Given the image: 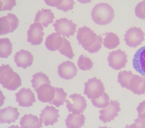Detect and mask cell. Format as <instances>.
Returning <instances> with one entry per match:
<instances>
[{"mask_svg": "<svg viewBox=\"0 0 145 128\" xmlns=\"http://www.w3.org/2000/svg\"><path fill=\"white\" fill-rule=\"evenodd\" d=\"M17 108L12 106H8L0 111V121L1 124L14 123L18 119L20 115Z\"/></svg>", "mask_w": 145, "mask_h": 128, "instance_id": "d6986e66", "label": "cell"}, {"mask_svg": "<svg viewBox=\"0 0 145 128\" xmlns=\"http://www.w3.org/2000/svg\"><path fill=\"white\" fill-rule=\"evenodd\" d=\"M15 95L16 101L18 103L20 106L29 108L36 101L34 93L29 88L26 89L24 87L16 93Z\"/></svg>", "mask_w": 145, "mask_h": 128, "instance_id": "4fadbf2b", "label": "cell"}, {"mask_svg": "<svg viewBox=\"0 0 145 128\" xmlns=\"http://www.w3.org/2000/svg\"><path fill=\"white\" fill-rule=\"evenodd\" d=\"M0 82L4 88L14 91L21 86L19 75L13 71L9 64H2L0 68Z\"/></svg>", "mask_w": 145, "mask_h": 128, "instance_id": "3957f363", "label": "cell"}, {"mask_svg": "<svg viewBox=\"0 0 145 128\" xmlns=\"http://www.w3.org/2000/svg\"><path fill=\"white\" fill-rule=\"evenodd\" d=\"M63 41V37L57 33L49 35L46 38L45 45L48 50L54 51L59 50L61 47Z\"/></svg>", "mask_w": 145, "mask_h": 128, "instance_id": "44dd1931", "label": "cell"}, {"mask_svg": "<svg viewBox=\"0 0 145 128\" xmlns=\"http://www.w3.org/2000/svg\"><path fill=\"white\" fill-rule=\"evenodd\" d=\"M109 96L105 92L102 95L98 98L91 100L93 105L99 108H104L106 107L109 103Z\"/></svg>", "mask_w": 145, "mask_h": 128, "instance_id": "f546056e", "label": "cell"}, {"mask_svg": "<svg viewBox=\"0 0 145 128\" xmlns=\"http://www.w3.org/2000/svg\"><path fill=\"white\" fill-rule=\"evenodd\" d=\"M145 35L141 28L131 27L125 31V34L124 35V40L129 47L135 48L144 41Z\"/></svg>", "mask_w": 145, "mask_h": 128, "instance_id": "52a82bcc", "label": "cell"}, {"mask_svg": "<svg viewBox=\"0 0 145 128\" xmlns=\"http://www.w3.org/2000/svg\"><path fill=\"white\" fill-rule=\"evenodd\" d=\"M120 104L117 100H111L106 107L99 111L100 120L104 123L110 122L118 115V113L121 110Z\"/></svg>", "mask_w": 145, "mask_h": 128, "instance_id": "9c48e42d", "label": "cell"}, {"mask_svg": "<svg viewBox=\"0 0 145 128\" xmlns=\"http://www.w3.org/2000/svg\"><path fill=\"white\" fill-rule=\"evenodd\" d=\"M16 4L15 0H1L0 11L11 10L12 8L16 5Z\"/></svg>", "mask_w": 145, "mask_h": 128, "instance_id": "836d02e7", "label": "cell"}, {"mask_svg": "<svg viewBox=\"0 0 145 128\" xmlns=\"http://www.w3.org/2000/svg\"><path fill=\"white\" fill-rule=\"evenodd\" d=\"M106 36L103 39V45L104 47L108 49H114L120 44V39L116 34L109 32L105 34Z\"/></svg>", "mask_w": 145, "mask_h": 128, "instance_id": "cb8c5ba5", "label": "cell"}, {"mask_svg": "<svg viewBox=\"0 0 145 128\" xmlns=\"http://www.w3.org/2000/svg\"><path fill=\"white\" fill-rule=\"evenodd\" d=\"M77 64L79 69L83 71L89 70L93 67V63L88 57L82 54L79 56Z\"/></svg>", "mask_w": 145, "mask_h": 128, "instance_id": "4dcf8cb0", "label": "cell"}, {"mask_svg": "<svg viewBox=\"0 0 145 128\" xmlns=\"http://www.w3.org/2000/svg\"><path fill=\"white\" fill-rule=\"evenodd\" d=\"M75 2L73 0H60L59 3L57 8L66 12L72 10L74 7Z\"/></svg>", "mask_w": 145, "mask_h": 128, "instance_id": "1f68e13d", "label": "cell"}, {"mask_svg": "<svg viewBox=\"0 0 145 128\" xmlns=\"http://www.w3.org/2000/svg\"><path fill=\"white\" fill-rule=\"evenodd\" d=\"M44 28L39 22H34L31 24L27 32V41L32 45L36 46L40 44L44 35Z\"/></svg>", "mask_w": 145, "mask_h": 128, "instance_id": "8fae6325", "label": "cell"}, {"mask_svg": "<svg viewBox=\"0 0 145 128\" xmlns=\"http://www.w3.org/2000/svg\"><path fill=\"white\" fill-rule=\"evenodd\" d=\"M55 18L54 14L51 9L42 8L41 10H39L37 13L34 21L35 22L40 23L43 26L47 27L54 22Z\"/></svg>", "mask_w": 145, "mask_h": 128, "instance_id": "ffe728a7", "label": "cell"}, {"mask_svg": "<svg viewBox=\"0 0 145 128\" xmlns=\"http://www.w3.org/2000/svg\"><path fill=\"white\" fill-rule=\"evenodd\" d=\"M78 70L73 62L67 61H63L58 66L57 73L62 79H71L76 75Z\"/></svg>", "mask_w": 145, "mask_h": 128, "instance_id": "5bb4252c", "label": "cell"}, {"mask_svg": "<svg viewBox=\"0 0 145 128\" xmlns=\"http://www.w3.org/2000/svg\"><path fill=\"white\" fill-rule=\"evenodd\" d=\"M21 128H40L43 127L39 118L31 113L25 114L22 117L20 122Z\"/></svg>", "mask_w": 145, "mask_h": 128, "instance_id": "7402d4cb", "label": "cell"}, {"mask_svg": "<svg viewBox=\"0 0 145 128\" xmlns=\"http://www.w3.org/2000/svg\"><path fill=\"white\" fill-rule=\"evenodd\" d=\"M129 90L140 95L145 93V78L137 75H132L129 81Z\"/></svg>", "mask_w": 145, "mask_h": 128, "instance_id": "ac0fdd59", "label": "cell"}, {"mask_svg": "<svg viewBox=\"0 0 145 128\" xmlns=\"http://www.w3.org/2000/svg\"><path fill=\"white\" fill-rule=\"evenodd\" d=\"M133 75L131 71L124 70L119 73L118 76V82L122 88L129 89V85L130 79Z\"/></svg>", "mask_w": 145, "mask_h": 128, "instance_id": "f1b7e54d", "label": "cell"}, {"mask_svg": "<svg viewBox=\"0 0 145 128\" xmlns=\"http://www.w3.org/2000/svg\"><path fill=\"white\" fill-rule=\"evenodd\" d=\"M19 20L16 15L8 13L6 16L0 17V35L12 32L17 28Z\"/></svg>", "mask_w": 145, "mask_h": 128, "instance_id": "30bf717a", "label": "cell"}, {"mask_svg": "<svg viewBox=\"0 0 145 128\" xmlns=\"http://www.w3.org/2000/svg\"><path fill=\"white\" fill-rule=\"evenodd\" d=\"M135 12L137 17L142 20H145V0L137 4L135 8Z\"/></svg>", "mask_w": 145, "mask_h": 128, "instance_id": "d6a6232c", "label": "cell"}, {"mask_svg": "<svg viewBox=\"0 0 145 128\" xmlns=\"http://www.w3.org/2000/svg\"><path fill=\"white\" fill-rule=\"evenodd\" d=\"M76 38L79 44L90 53H97L102 48V37L86 26L78 28Z\"/></svg>", "mask_w": 145, "mask_h": 128, "instance_id": "6da1fadb", "label": "cell"}, {"mask_svg": "<svg viewBox=\"0 0 145 128\" xmlns=\"http://www.w3.org/2000/svg\"><path fill=\"white\" fill-rule=\"evenodd\" d=\"M33 79L31 80L32 86L36 92L37 88L44 83L50 84L51 82L49 77L41 71L36 73L33 75Z\"/></svg>", "mask_w": 145, "mask_h": 128, "instance_id": "d4e9b609", "label": "cell"}, {"mask_svg": "<svg viewBox=\"0 0 145 128\" xmlns=\"http://www.w3.org/2000/svg\"><path fill=\"white\" fill-rule=\"evenodd\" d=\"M66 107L69 113L76 114L82 113L86 108L87 104L84 97L80 94L74 93L70 95L66 101Z\"/></svg>", "mask_w": 145, "mask_h": 128, "instance_id": "8992f818", "label": "cell"}, {"mask_svg": "<svg viewBox=\"0 0 145 128\" xmlns=\"http://www.w3.org/2000/svg\"><path fill=\"white\" fill-rule=\"evenodd\" d=\"M55 89V93L54 98L49 104H53L57 107H59L60 106L63 105L66 101L67 94L61 88L56 87Z\"/></svg>", "mask_w": 145, "mask_h": 128, "instance_id": "4316f807", "label": "cell"}, {"mask_svg": "<svg viewBox=\"0 0 145 128\" xmlns=\"http://www.w3.org/2000/svg\"><path fill=\"white\" fill-rule=\"evenodd\" d=\"M108 55L107 60L109 67L116 70L125 67L128 62V55L126 54L125 51L119 49L109 52Z\"/></svg>", "mask_w": 145, "mask_h": 128, "instance_id": "ba28073f", "label": "cell"}, {"mask_svg": "<svg viewBox=\"0 0 145 128\" xmlns=\"http://www.w3.org/2000/svg\"><path fill=\"white\" fill-rule=\"evenodd\" d=\"M85 119V116L82 113L76 114L72 113L65 120V125L67 128H80L84 125Z\"/></svg>", "mask_w": 145, "mask_h": 128, "instance_id": "603a6c76", "label": "cell"}, {"mask_svg": "<svg viewBox=\"0 0 145 128\" xmlns=\"http://www.w3.org/2000/svg\"><path fill=\"white\" fill-rule=\"evenodd\" d=\"M63 38L62 46L58 51L62 55L70 59H72L75 55L73 52L71 44L65 37L63 36Z\"/></svg>", "mask_w": 145, "mask_h": 128, "instance_id": "83f0119b", "label": "cell"}, {"mask_svg": "<svg viewBox=\"0 0 145 128\" xmlns=\"http://www.w3.org/2000/svg\"><path fill=\"white\" fill-rule=\"evenodd\" d=\"M84 85V94L90 99L98 98L105 91L103 83L100 79H98L96 77L89 79Z\"/></svg>", "mask_w": 145, "mask_h": 128, "instance_id": "277c9868", "label": "cell"}, {"mask_svg": "<svg viewBox=\"0 0 145 128\" xmlns=\"http://www.w3.org/2000/svg\"><path fill=\"white\" fill-rule=\"evenodd\" d=\"M133 66L137 72L145 77V46L140 48L135 54Z\"/></svg>", "mask_w": 145, "mask_h": 128, "instance_id": "e0dca14e", "label": "cell"}, {"mask_svg": "<svg viewBox=\"0 0 145 128\" xmlns=\"http://www.w3.org/2000/svg\"><path fill=\"white\" fill-rule=\"evenodd\" d=\"M12 44L7 38L0 39V57L2 58H7L12 52Z\"/></svg>", "mask_w": 145, "mask_h": 128, "instance_id": "484cf974", "label": "cell"}, {"mask_svg": "<svg viewBox=\"0 0 145 128\" xmlns=\"http://www.w3.org/2000/svg\"><path fill=\"white\" fill-rule=\"evenodd\" d=\"M41 112V113L39 115L40 120L45 126H53L58 121V119L59 117V110L54 107L47 105Z\"/></svg>", "mask_w": 145, "mask_h": 128, "instance_id": "7c38bea8", "label": "cell"}, {"mask_svg": "<svg viewBox=\"0 0 145 128\" xmlns=\"http://www.w3.org/2000/svg\"><path fill=\"white\" fill-rule=\"evenodd\" d=\"M55 88L46 83L40 85L36 91L39 100L43 103L51 102L54 97Z\"/></svg>", "mask_w": 145, "mask_h": 128, "instance_id": "9a60e30c", "label": "cell"}, {"mask_svg": "<svg viewBox=\"0 0 145 128\" xmlns=\"http://www.w3.org/2000/svg\"><path fill=\"white\" fill-rule=\"evenodd\" d=\"M91 15L94 22L100 25L110 23L115 16L113 8L108 4L105 3L96 5L92 9Z\"/></svg>", "mask_w": 145, "mask_h": 128, "instance_id": "7a4b0ae2", "label": "cell"}, {"mask_svg": "<svg viewBox=\"0 0 145 128\" xmlns=\"http://www.w3.org/2000/svg\"><path fill=\"white\" fill-rule=\"evenodd\" d=\"M53 25L56 33L67 38L74 36L77 26L72 20H68L66 18L57 19Z\"/></svg>", "mask_w": 145, "mask_h": 128, "instance_id": "5b68a950", "label": "cell"}, {"mask_svg": "<svg viewBox=\"0 0 145 128\" xmlns=\"http://www.w3.org/2000/svg\"><path fill=\"white\" fill-rule=\"evenodd\" d=\"M14 61L17 67L24 69L31 66L33 62V57L29 51L21 49L15 54Z\"/></svg>", "mask_w": 145, "mask_h": 128, "instance_id": "2e32d148", "label": "cell"}]
</instances>
